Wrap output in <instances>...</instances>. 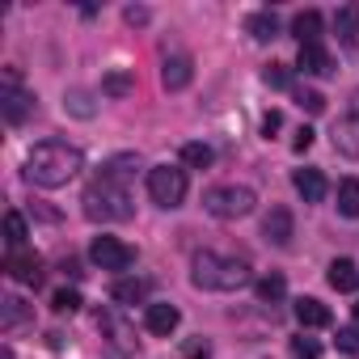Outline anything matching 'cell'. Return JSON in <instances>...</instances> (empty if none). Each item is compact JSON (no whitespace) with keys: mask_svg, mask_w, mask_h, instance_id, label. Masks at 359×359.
I'll use <instances>...</instances> for the list:
<instances>
[{"mask_svg":"<svg viewBox=\"0 0 359 359\" xmlns=\"http://www.w3.org/2000/svg\"><path fill=\"white\" fill-rule=\"evenodd\" d=\"M81 169H85V156L72 144H60V140H43L26 156V177H30L34 187H47V191L68 187Z\"/></svg>","mask_w":359,"mask_h":359,"instance_id":"1","label":"cell"},{"mask_svg":"<svg viewBox=\"0 0 359 359\" xmlns=\"http://www.w3.org/2000/svg\"><path fill=\"white\" fill-rule=\"evenodd\" d=\"M250 279H254V271H250L245 258L212 254V250H203V254L191 258V283H195V287H208V292H237V287H245Z\"/></svg>","mask_w":359,"mask_h":359,"instance_id":"2","label":"cell"},{"mask_svg":"<svg viewBox=\"0 0 359 359\" xmlns=\"http://www.w3.org/2000/svg\"><path fill=\"white\" fill-rule=\"evenodd\" d=\"M85 216L97 224H114V220H131V191L118 182H106V177H93L89 191H85Z\"/></svg>","mask_w":359,"mask_h":359,"instance_id":"3","label":"cell"},{"mask_svg":"<svg viewBox=\"0 0 359 359\" xmlns=\"http://www.w3.org/2000/svg\"><path fill=\"white\" fill-rule=\"evenodd\" d=\"M148 199L165 212L173 208H182L187 199V169H177V165H152L148 169Z\"/></svg>","mask_w":359,"mask_h":359,"instance_id":"4","label":"cell"},{"mask_svg":"<svg viewBox=\"0 0 359 359\" xmlns=\"http://www.w3.org/2000/svg\"><path fill=\"white\" fill-rule=\"evenodd\" d=\"M254 203H258V195H254L250 187H212V191L203 195V208H208V216H216V220H241V216L254 212Z\"/></svg>","mask_w":359,"mask_h":359,"instance_id":"5","label":"cell"},{"mask_svg":"<svg viewBox=\"0 0 359 359\" xmlns=\"http://www.w3.org/2000/svg\"><path fill=\"white\" fill-rule=\"evenodd\" d=\"M89 258H93L102 271H127V266L135 262V250H131L127 241H118V237H93Z\"/></svg>","mask_w":359,"mask_h":359,"instance_id":"6","label":"cell"},{"mask_svg":"<svg viewBox=\"0 0 359 359\" xmlns=\"http://www.w3.org/2000/svg\"><path fill=\"white\" fill-rule=\"evenodd\" d=\"M5 271H9V279H18V283H26V287H39V283H43V258H39V254L9 250Z\"/></svg>","mask_w":359,"mask_h":359,"instance_id":"7","label":"cell"},{"mask_svg":"<svg viewBox=\"0 0 359 359\" xmlns=\"http://www.w3.org/2000/svg\"><path fill=\"white\" fill-rule=\"evenodd\" d=\"M0 114H5V123H26L30 114H34V97L30 93H22L18 85H5V93H0Z\"/></svg>","mask_w":359,"mask_h":359,"instance_id":"8","label":"cell"},{"mask_svg":"<svg viewBox=\"0 0 359 359\" xmlns=\"http://www.w3.org/2000/svg\"><path fill=\"white\" fill-rule=\"evenodd\" d=\"M177 321H182V313H177L173 304H144V330L156 334V338H169L177 330Z\"/></svg>","mask_w":359,"mask_h":359,"instance_id":"9","label":"cell"},{"mask_svg":"<svg viewBox=\"0 0 359 359\" xmlns=\"http://www.w3.org/2000/svg\"><path fill=\"white\" fill-rule=\"evenodd\" d=\"M296 68H300L304 76H330V72H334V60H330V51H325L321 43H313V47H300Z\"/></svg>","mask_w":359,"mask_h":359,"instance_id":"10","label":"cell"},{"mask_svg":"<svg viewBox=\"0 0 359 359\" xmlns=\"http://www.w3.org/2000/svg\"><path fill=\"white\" fill-rule=\"evenodd\" d=\"M292 187L300 191L304 203H321L325 199V173L321 169H296L292 173Z\"/></svg>","mask_w":359,"mask_h":359,"instance_id":"11","label":"cell"},{"mask_svg":"<svg viewBox=\"0 0 359 359\" xmlns=\"http://www.w3.org/2000/svg\"><path fill=\"white\" fill-rule=\"evenodd\" d=\"M262 237L271 245H287L292 241V212L287 208H271L266 220H262Z\"/></svg>","mask_w":359,"mask_h":359,"instance_id":"12","label":"cell"},{"mask_svg":"<svg viewBox=\"0 0 359 359\" xmlns=\"http://www.w3.org/2000/svg\"><path fill=\"white\" fill-rule=\"evenodd\" d=\"M191 76H195V68H191V60H187V55H169V60H165V68H161V81H165V89H169V93L187 89V85H191Z\"/></svg>","mask_w":359,"mask_h":359,"instance_id":"13","label":"cell"},{"mask_svg":"<svg viewBox=\"0 0 359 359\" xmlns=\"http://www.w3.org/2000/svg\"><path fill=\"white\" fill-rule=\"evenodd\" d=\"M135 169H140V156H135V152H123V156H110V161L102 165V173H97V177H106V182H118V187H127L131 177H135Z\"/></svg>","mask_w":359,"mask_h":359,"instance_id":"14","label":"cell"},{"mask_svg":"<svg viewBox=\"0 0 359 359\" xmlns=\"http://www.w3.org/2000/svg\"><path fill=\"white\" fill-rule=\"evenodd\" d=\"M292 313H296V321H300L304 330H321V325H330V321H334V317H330V309H325L321 300H313V296H300Z\"/></svg>","mask_w":359,"mask_h":359,"instance_id":"15","label":"cell"},{"mask_svg":"<svg viewBox=\"0 0 359 359\" xmlns=\"http://www.w3.org/2000/svg\"><path fill=\"white\" fill-rule=\"evenodd\" d=\"M334 34L342 47H359V5H342L334 13Z\"/></svg>","mask_w":359,"mask_h":359,"instance_id":"16","label":"cell"},{"mask_svg":"<svg viewBox=\"0 0 359 359\" xmlns=\"http://www.w3.org/2000/svg\"><path fill=\"white\" fill-rule=\"evenodd\" d=\"M292 34H296V43H300V47L321 43V13H317V9L296 13V18H292Z\"/></svg>","mask_w":359,"mask_h":359,"instance_id":"17","label":"cell"},{"mask_svg":"<svg viewBox=\"0 0 359 359\" xmlns=\"http://www.w3.org/2000/svg\"><path fill=\"white\" fill-rule=\"evenodd\" d=\"M325 279H330L334 292H355V287H359V266H355L351 258H334Z\"/></svg>","mask_w":359,"mask_h":359,"instance_id":"18","label":"cell"},{"mask_svg":"<svg viewBox=\"0 0 359 359\" xmlns=\"http://www.w3.org/2000/svg\"><path fill=\"white\" fill-rule=\"evenodd\" d=\"M26 317H30V304H26V300H18V296H5V300H0V330H18Z\"/></svg>","mask_w":359,"mask_h":359,"instance_id":"19","label":"cell"},{"mask_svg":"<svg viewBox=\"0 0 359 359\" xmlns=\"http://www.w3.org/2000/svg\"><path fill=\"white\" fill-rule=\"evenodd\" d=\"M245 30H250L258 43H271V39H279V18H275L271 9H262V13H254V18L245 22Z\"/></svg>","mask_w":359,"mask_h":359,"instance_id":"20","label":"cell"},{"mask_svg":"<svg viewBox=\"0 0 359 359\" xmlns=\"http://www.w3.org/2000/svg\"><path fill=\"white\" fill-rule=\"evenodd\" d=\"M110 296H114L118 304H140V300L148 296V283H144V279H118V283L110 287Z\"/></svg>","mask_w":359,"mask_h":359,"instance_id":"21","label":"cell"},{"mask_svg":"<svg viewBox=\"0 0 359 359\" xmlns=\"http://www.w3.org/2000/svg\"><path fill=\"white\" fill-rule=\"evenodd\" d=\"M338 212L346 220H359V182L355 177H346V182L338 187Z\"/></svg>","mask_w":359,"mask_h":359,"instance_id":"22","label":"cell"},{"mask_svg":"<svg viewBox=\"0 0 359 359\" xmlns=\"http://www.w3.org/2000/svg\"><path fill=\"white\" fill-rule=\"evenodd\" d=\"M131 89H135V81H131V72H123V68H114V72L102 76V93H106V97H127Z\"/></svg>","mask_w":359,"mask_h":359,"instance_id":"23","label":"cell"},{"mask_svg":"<svg viewBox=\"0 0 359 359\" xmlns=\"http://www.w3.org/2000/svg\"><path fill=\"white\" fill-rule=\"evenodd\" d=\"M212 161H216V152H212L208 144H199V140L182 144V165H191V169H208Z\"/></svg>","mask_w":359,"mask_h":359,"instance_id":"24","label":"cell"},{"mask_svg":"<svg viewBox=\"0 0 359 359\" xmlns=\"http://www.w3.org/2000/svg\"><path fill=\"white\" fill-rule=\"evenodd\" d=\"M5 241H9V250L26 245V216L22 212H5Z\"/></svg>","mask_w":359,"mask_h":359,"instance_id":"25","label":"cell"},{"mask_svg":"<svg viewBox=\"0 0 359 359\" xmlns=\"http://www.w3.org/2000/svg\"><path fill=\"white\" fill-rule=\"evenodd\" d=\"M254 287H258V300H262V304H275V300H283V292H287L283 275H262Z\"/></svg>","mask_w":359,"mask_h":359,"instance_id":"26","label":"cell"},{"mask_svg":"<svg viewBox=\"0 0 359 359\" xmlns=\"http://www.w3.org/2000/svg\"><path fill=\"white\" fill-rule=\"evenodd\" d=\"M64 110H72L76 118H93V110H97V106H93V97H89L85 89H72V93L64 97Z\"/></svg>","mask_w":359,"mask_h":359,"instance_id":"27","label":"cell"},{"mask_svg":"<svg viewBox=\"0 0 359 359\" xmlns=\"http://www.w3.org/2000/svg\"><path fill=\"white\" fill-rule=\"evenodd\" d=\"M51 309H55V313H76V309H81V292H76V287H60V292L51 296Z\"/></svg>","mask_w":359,"mask_h":359,"instance_id":"28","label":"cell"},{"mask_svg":"<svg viewBox=\"0 0 359 359\" xmlns=\"http://www.w3.org/2000/svg\"><path fill=\"white\" fill-rule=\"evenodd\" d=\"M292 359H321V342H317V338H309V334L292 338Z\"/></svg>","mask_w":359,"mask_h":359,"instance_id":"29","label":"cell"},{"mask_svg":"<svg viewBox=\"0 0 359 359\" xmlns=\"http://www.w3.org/2000/svg\"><path fill=\"white\" fill-rule=\"evenodd\" d=\"M262 81H266L271 89H292V68H287V64H271V68L262 72Z\"/></svg>","mask_w":359,"mask_h":359,"instance_id":"30","label":"cell"},{"mask_svg":"<svg viewBox=\"0 0 359 359\" xmlns=\"http://www.w3.org/2000/svg\"><path fill=\"white\" fill-rule=\"evenodd\" d=\"M296 106L309 110V114H321V110H325V97H321L317 89H296Z\"/></svg>","mask_w":359,"mask_h":359,"instance_id":"31","label":"cell"},{"mask_svg":"<svg viewBox=\"0 0 359 359\" xmlns=\"http://www.w3.org/2000/svg\"><path fill=\"white\" fill-rule=\"evenodd\" d=\"M182 351H187V359H208V355H212V342H208V338H187Z\"/></svg>","mask_w":359,"mask_h":359,"instance_id":"32","label":"cell"},{"mask_svg":"<svg viewBox=\"0 0 359 359\" xmlns=\"http://www.w3.org/2000/svg\"><path fill=\"white\" fill-rule=\"evenodd\" d=\"M338 351L359 355V325H355V330H338Z\"/></svg>","mask_w":359,"mask_h":359,"instance_id":"33","label":"cell"},{"mask_svg":"<svg viewBox=\"0 0 359 359\" xmlns=\"http://www.w3.org/2000/svg\"><path fill=\"white\" fill-rule=\"evenodd\" d=\"M279 127H283V114H279V110H266V114H262V135L271 140Z\"/></svg>","mask_w":359,"mask_h":359,"instance_id":"34","label":"cell"},{"mask_svg":"<svg viewBox=\"0 0 359 359\" xmlns=\"http://www.w3.org/2000/svg\"><path fill=\"white\" fill-rule=\"evenodd\" d=\"M313 140H317V131H313V127H300V131H296V140H292V148H296V152H309V148H313Z\"/></svg>","mask_w":359,"mask_h":359,"instance_id":"35","label":"cell"},{"mask_svg":"<svg viewBox=\"0 0 359 359\" xmlns=\"http://www.w3.org/2000/svg\"><path fill=\"white\" fill-rule=\"evenodd\" d=\"M127 22H131V26H144V22H148V13H144V9H127Z\"/></svg>","mask_w":359,"mask_h":359,"instance_id":"36","label":"cell"},{"mask_svg":"<svg viewBox=\"0 0 359 359\" xmlns=\"http://www.w3.org/2000/svg\"><path fill=\"white\" fill-rule=\"evenodd\" d=\"M351 114H355V123H359V93L351 97Z\"/></svg>","mask_w":359,"mask_h":359,"instance_id":"37","label":"cell"},{"mask_svg":"<svg viewBox=\"0 0 359 359\" xmlns=\"http://www.w3.org/2000/svg\"><path fill=\"white\" fill-rule=\"evenodd\" d=\"M0 359H13V351H9V346H5V351H0Z\"/></svg>","mask_w":359,"mask_h":359,"instance_id":"38","label":"cell"},{"mask_svg":"<svg viewBox=\"0 0 359 359\" xmlns=\"http://www.w3.org/2000/svg\"><path fill=\"white\" fill-rule=\"evenodd\" d=\"M355 325H359V304H355Z\"/></svg>","mask_w":359,"mask_h":359,"instance_id":"39","label":"cell"}]
</instances>
